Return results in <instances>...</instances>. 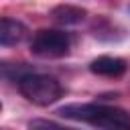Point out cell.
<instances>
[{"label": "cell", "instance_id": "cell-4", "mask_svg": "<svg viewBox=\"0 0 130 130\" xmlns=\"http://www.w3.org/2000/svg\"><path fill=\"white\" fill-rule=\"evenodd\" d=\"M126 69H128V63L122 57H112V55H102L89 63V71L102 77H122Z\"/></svg>", "mask_w": 130, "mask_h": 130}, {"label": "cell", "instance_id": "cell-7", "mask_svg": "<svg viewBox=\"0 0 130 130\" xmlns=\"http://www.w3.org/2000/svg\"><path fill=\"white\" fill-rule=\"evenodd\" d=\"M30 126L35 128V126H55L57 128V124L55 122H49V120H35V122H30Z\"/></svg>", "mask_w": 130, "mask_h": 130}, {"label": "cell", "instance_id": "cell-3", "mask_svg": "<svg viewBox=\"0 0 130 130\" xmlns=\"http://www.w3.org/2000/svg\"><path fill=\"white\" fill-rule=\"evenodd\" d=\"M71 49V35L57 28H41L30 41V53L43 59L65 57Z\"/></svg>", "mask_w": 130, "mask_h": 130}, {"label": "cell", "instance_id": "cell-5", "mask_svg": "<svg viewBox=\"0 0 130 130\" xmlns=\"http://www.w3.org/2000/svg\"><path fill=\"white\" fill-rule=\"evenodd\" d=\"M26 35V26L16 20V18H8V16H2L0 20V43L2 47H12L16 43H20Z\"/></svg>", "mask_w": 130, "mask_h": 130}, {"label": "cell", "instance_id": "cell-2", "mask_svg": "<svg viewBox=\"0 0 130 130\" xmlns=\"http://www.w3.org/2000/svg\"><path fill=\"white\" fill-rule=\"evenodd\" d=\"M18 91L35 106H51L57 100L63 98V85L53 77V75H45V73H35L28 71L24 73L18 81Z\"/></svg>", "mask_w": 130, "mask_h": 130}, {"label": "cell", "instance_id": "cell-1", "mask_svg": "<svg viewBox=\"0 0 130 130\" xmlns=\"http://www.w3.org/2000/svg\"><path fill=\"white\" fill-rule=\"evenodd\" d=\"M57 116L85 122L98 128H130V114L116 106H104V104H67L57 110Z\"/></svg>", "mask_w": 130, "mask_h": 130}, {"label": "cell", "instance_id": "cell-6", "mask_svg": "<svg viewBox=\"0 0 130 130\" xmlns=\"http://www.w3.org/2000/svg\"><path fill=\"white\" fill-rule=\"evenodd\" d=\"M49 16L57 22V24H79L85 16H87V10L81 8V6H73V4H59L55 6Z\"/></svg>", "mask_w": 130, "mask_h": 130}]
</instances>
